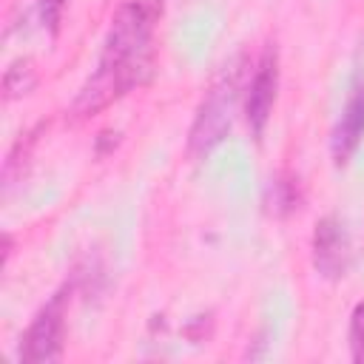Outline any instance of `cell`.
I'll use <instances>...</instances> for the list:
<instances>
[{"mask_svg":"<svg viewBox=\"0 0 364 364\" xmlns=\"http://www.w3.org/2000/svg\"><path fill=\"white\" fill-rule=\"evenodd\" d=\"M162 17V0H122L111 17L94 74L80 88L71 114L94 117L128 91L145 85L154 74V31Z\"/></svg>","mask_w":364,"mask_h":364,"instance_id":"cell-1","label":"cell"},{"mask_svg":"<svg viewBox=\"0 0 364 364\" xmlns=\"http://www.w3.org/2000/svg\"><path fill=\"white\" fill-rule=\"evenodd\" d=\"M236 102H239V68L230 65L210 82V88L205 91V97L196 108V117L191 122L188 154L193 159L208 156L228 136V131L233 125Z\"/></svg>","mask_w":364,"mask_h":364,"instance_id":"cell-2","label":"cell"},{"mask_svg":"<svg viewBox=\"0 0 364 364\" xmlns=\"http://www.w3.org/2000/svg\"><path fill=\"white\" fill-rule=\"evenodd\" d=\"M71 301V284H63L31 318L26 336L20 338V361L26 364H48L60 361L65 347V316Z\"/></svg>","mask_w":364,"mask_h":364,"instance_id":"cell-3","label":"cell"},{"mask_svg":"<svg viewBox=\"0 0 364 364\" xmlns=\"http://www.w3.org/2000/svg\"><path fill=\"white\" fill-rule=\"evenodd\" d=\"M276 91H279V48L273 43H267L256 63V71L250 77L247 94H245V119L256 139H262V134L267 128L270 111L276 105Z\"/></svg>","mask_w":364,"mask_h":364,"instance_id":"cell-4","label":"cell"},{"mask_svg":"<svg viewBox=\"0 0 364 364\" xmlns=\"http://www.w3.org/2000/svg\"><path fill=\"white\" fill-rule=\"evenodd\" d=\"M353 262V245L347 225L338 216H321L313 230V267L321 279L338 282L347 276Z\"/></svg>","mask_w":364,"mask_h":364,"instance_id":"cell-5","label":"cell"},{"mask_svg":"<svg viewBox=\"0 0 364 364\" xmlns=\"http://www.w3.org/2000/svg\"><path fill=\"white\" fill-rule=\"evenodd\" d=\"M361 139H364V71L355 74L350 94H347V102L341 108V117L333 128V136H330L333 162L338 168L347 165L353 159V154L358 151Z\"/></svg>","mask_w":364,"mask_h":364,"instance_id":"cell-6","label":"cell"},{"mask_svg":"<svg viewBox=\"0 0 364 364\" xmlns=\"http://www.w3.org/2000/svg\"><path fill=\"white\" fill-rule=\"evenodd\" d=\"M34 82H37L34 63H31L28 57H20V60H14V63L6 68V74H3V97H6V100H17V97L28 94V91L34 88Z\"/></svg>","mask_w":364,"mask_h":364,"instance_id":"cell-7","label":"cell"},{"mask_svg":"<svg viewBox=\"0 0 364 364\" xmlns=\"http://www.w3.org/2000/svg\"><path fill=\"white\" fill-rule=\"evenodd\" d=\"M267 208L276 216H284L299 208V182L293 176H276L267 188Z\"/></svg>","mask_w":364,"mask_h":364,"instance_id":"cell-8","label":"cell"},{"mask_svg":"<svg viewBox=\"0 0 364 364\" xmlns=\"http://www.w3.org/2000/svg\"><path fill=\"white\" fill-rule=\"evenodd\" d=\"M347 341H350V358H353L355 364H364V299L353 307Z\"/></svg>","mask_w":364,"mask_h":364,"instance_id":"cell-9","label":"cell"},{"mask_svg":"<svg viewBox=\"0 0 364 364\" xmlns=\"http://www.w3.org/2000/svg\"><path fill=\"white\" fill-rule=\"evenodd\" d=\"M65 6H68V0H37V17H40L43 28H46L51 37H57V31H60Z\"/></svg>","mask_w":364,"mask_h":364,"instance_id":"cell-10","label":"cell"}]
</instances>
